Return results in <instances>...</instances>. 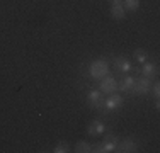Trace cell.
<instances>
[{
  "label": "cell",
  "instance_id": "6da1fadb",
  "mask_svg": "<svg viewBox=\"0 0 160 153\" xmlns=\"http://www.w3.org/2000/svg\"><path fill=\"white\" fill-rule=\"evenodd\" d=\"M119 143L116 135H108L104 136L102 143H96L92 145V153H111V151H116V146Z\"/></svg>",
  "mask_w": 160,
  "mask_h": 153
},
{
  "label": "cell",
  "instance_id": "7a4b0ae2",
  "mask_svg": "<svg viewBox=\"0 0 160 153\" xmlns=\"http://www.w3.org/2000/svg\"><path fill=\"white\" fill-rule=\"evenodd\" d=\"M89 73H90L92 78H96V80L104 78V76L109 73L108 61H106V60H96V61H92V63L89 65Z\"/></svg>",
  "mask_w": 160,
  "mask_h": 153
},
{
  "label": "cell",
  "instance_id": "3957f363",
  "mask_svg": "<svg viewBox=\"0 0 160 153\" xmlns=\"http://www.w3.org/2000/svg\"><path fill=\"white\" fill-rule=\"evenodd\" d=\"M104 94L101 90H90L89 95H87V104L90 107H94L96 111H104Z\"/></svg>",
  "mask_w": 160,
  "mask_h": 153
},
{
  "label": "cell",
  "instance_id": "277c9868",
  "mask_svg": "<svg viewBox=\"0 0 160 153\" xmlns=\"http://www.w3.org/2000/svg\"><path fill=\"white\" fill-rule=\"evenodd\" d=\"M140 145L136 140H133V138H124L123 141H119L116 146V151L119 153H133V151H138Z\"/></svg>",
  "mask_w": 160,
  "mask_h": 153
},
{
  "label": "cell",
  "instance_id": "5b68a950",
  "mask_svg": "<svg viewBox=\"0 0 160 153\" xmlns=\"http://www.w3.org/2000/svg\"><path fill=\"white\" fill-rule=\"evenodd\" d=\"M102 82H101V90L102 94L104 95H111V94H114V92L118 90V82L116 80H114V76H111V75H106L104 78H101Z\"/></svg>",
  "mask_w": 160,
  "mask_h": 153
},
{
  "label": "cell",
  "instance_id": "8992f818",
  "mask_svg": "<svg viewBox=\"0 0 160 153\" xmlns=\"http://www.w3.org/2000/svg\"><path fill=\"white\" fill-rule=\"evenodd\" d=\"M150 87H152L150 78H147V76L135 78V89H133V92L138 94V95H147L148 92H150Z\"/></svg>",
  "mask_w": 160,
  "mask_h": 153
},
{
  "label": "cell",
  "instance_id": "52a82bcc",
  "mask_svg": "<svg viewBox=\"0 0 160 153\" xmlns=\"http://www.w3.org/2000/svg\"><path fill=\"white\" fill-rule=\"evenodd\" d=\"M121 106H123V97H121V95H118L116 92L109 95V99H106V102H104V109L108 111V112L118 111Z\"/></svg>",
  "mask_w": 160,
  "mask_h": 153
},
{
  "label": "cell",
  "instance_id": "ba28073f",
  "mask_svg": "<svg viewBox=\"0 0 160 153\" xmlns=\"http://www.w3.org/2000/svg\"><path fill=\"white\" fill-rule=\"evenodd\" d=\"M114 68H116L118 72L128 73V72L133 70V65H131V61L126 60L124 56H118V58H114Z\"/></svg>",
  "mask_w": 160,
  "mask_h": 153
},
{
  "label": "cell",
  "instance_id": "9c48e42d",
  "mask_svg": "<svg viewBox=\"0 0 160 153\" xmlns=\"http://www.w3.org/2000/svg\"><path fill=\"white\" fill-rule=\"evenodd\" d=\"M104 131H106V126H104V122H101V121H92L89 124V128H87L89 136H101Z\"/></svg>",
  "mask_w": 160,
  "mask_h": 153
},
{
  "label": "cell",
  "instance_id": "30bf717a",
  "mask_svg": "<svg viewBox=\"0 0 160 153\" xmlns=\"http://www.w3.org/2000/svg\"><path fill=\"white\" fill-rule=\"evenodd\" d=\"M140 72H142V75H143V76H147V78H150V80L153 78V76H157V73H158L157 65L152 63V61H150V63H148V61H145L143 67H142V70H140Z\"/></svg>",
  "mask_w": 160,
  "mask_h": 153
},
{
  "label": "cell",
  "instance_id": "8fae6325",
  "mask_svg": "<svg viewBox=\"0 0 160 153\" xmlns=\"http://www.w3.org/2000/svg\"><path fill=\"white\" fill-rule=\"evenodd\" d=\"M118 89H121L124 94H131L133 89H135V76H124L121 80V83H118Z\"/></svg>",
  "mask_w": 160,
  "mask_h": 153
},
{
  "label": "cell",
  "instance_id": "7c38bea8",
  "mask_svg": "<svg viewBox=\"0 0 160 153\" xmlns=\"http://www.w3.org/2000/svg\"><path fill=\"white\" fill-rule=\"evenodd\" d=\"M111 17L116 19V21H123L126 17V10H124L123 3H114L111 7Z\"/></svg>",
  "mask_w": 160,
  "mask_h": 153
},
{
  "label": "cell",
  "instance_id": "4fadbf2b",
  "mask_svg": "<svg viewBox=\"0 0 160 153\" xmlns=\"http://www.w3.org/2000/svg\"><path fill=\"white\" fill-rule=\"evenodd\" d=\"M75 151L77 153H92V145H89L87 141H78L75 145Z\"/></svg>",
  "mask_w": 160,
  "mask_h": 153
},
{
  "label": "cell",
  "instance_id": "5bb4252c",
  "mask_svg": "<svg viewBox=\"0 0 160 153\" xmlns=\"http://www.w3.org/2000/svg\"><path fill=\"white\" fill-rule=\"evenodd\" d=\"M123 7H124V10H131V12H135V10H138V7H140V0H123Z\"/></svg>",
  "mask_w": 160,
  "mask_h": 153
},
{
  "label": "cell",
  "instance_id": "9a60e30c",
  "mask_svg": "<svg viewBox=\"0 0 160 153\" xmlns=\"http://www.w3.org/2000/svg\"><path fill=\"white\" fill-rule=\"evenodd\" d=\"M135 60L138 61V63H145L148 58V53H147V49H143V48H138V49H135Z\"/></svg>",
  "mask_w": 160,
  "mask_h": 153
},
{
  "label": "cell",
  "instance_id": "2e32d148",
  "mask_svg": "<svg viewBox=\"0 0 160 153\" xmlns=\"http://www.w3.org/2000/svg\"><path fill=\"white\" fill-rule=\"evenodd\" d=\"M55 153H68L70 151V145H68V141H62V143H58L55 146Z\"/></svg>",
  "mask_w": 160,
  "mask_h": 153
},
{
  "label": "cell",
  "instance_id": "e0dca14e",
  "mask_svg": "<svg viewBox=\"0 0 160 153\" xmlns=\"http://www.w3.org/2000/svg\"><path fill=\"white\" fill-rule=\"evenodd\" d=\"M150 89H152V94H153L155 97L158 99V95H160V85H158V82H155L153 87H150Z\"/></svg>",
  "mask_w": 160,
  "mask_h": 153
},
{
  "label": "cell",
  "instance_id": "ac0fdd59",
  "mask_svg": "<svg viewBox=\"0 0 160 153\" xmlns=\"http://www.w3.org/2000/svg\"><path fill=\"white\" fill-rule=\"evenodd\" d=\"M109 2H111L112 5H114V3H121V2H123V0H109Z\"/></svg>",
  "mask_w": 160,
  "mask_h": 153
}]
</instances>
